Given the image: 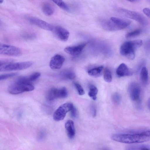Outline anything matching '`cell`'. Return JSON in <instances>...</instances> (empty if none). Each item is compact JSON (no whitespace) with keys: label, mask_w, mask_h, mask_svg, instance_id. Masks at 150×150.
<instances>
[{"label":"cell","mask_w":150,"mask_h":150,"mask_svg":"<svg viewBox=\"0 0 150 150\" xmlns=\"http://www.w3.org/2000/svg\"><path fill=\"white\" fill-rule=\"evenodd\" d=\"M140 78L141 82L144 84H147L149 81V76L147 69L145 67H143L141 70Z\"/></svg>","instance_id":"cell-21"},{"label":"cell","mask_w":150,"mask_h":150,"mask_svg":"<svg viewBox=\"0 0 150 150\" xmlns=\"http://www.w3.org/2000/svg\"><path fill=\"white\" fill-rule=\"evenodd\" d=\"M71 117L73 118H76L77 115V111L76 108L73 106L70 110Z\"/></svg>","instance_id":"cell-30"},{"label":"cell","mask_w":150,"mask_h":150,"mask_svg":"<svg viewBox=\"0 0 150 150\" xmlns=\"http://www.w3.org/2000/svg\"><path fill=\"white\" fill-rule=\"evenodd\" d=\"M65 127L68 137L71 139L73 138L75 134V129L73 121L68 120L65 122Z\"/></svg>","instance_id":"cell-16"},{"label":"cell","mask_w":150,"mask_h":150,"mask_svg":"<svg viewBox=\"0 0 150 150\" xmlns=\"http://www.w3.org/2000/svg\"><path fill=\"white\" fill-rule=\"evenodd\" d=\"M112 99L113 102L117 105L119 104L121 100L120 95L117 93H115L112 95Z\"/></svg>","instance_id":"cell-25"},{"label":"cell","mask_w":150,"mask_h":150,"mask_svg":"<svg viewBox=\"0 0 150 150\" xmlns=\"http://www.w3.org/2000/svg\"><path fill=\"white\" fill-rule=\"evenodd\" d=\"M89 88L88 95L93 100H96L97 98L96 95L98 92V89L96 86L93 85H90Z\"/></svg>","instance_id":"cell-22"},{"label":"cell","mask_w":150,"mask_h":150,"mask_svg":"<svg viewBox=\"0 0 150 150\" xmlns=\"http://www.w3.org/2000/svg\"><path fill=\"white\" fill-rule=\"evenodd\" d=\"M17 73H13L0 75V81L17 75Z\"/></svg>","instance_id":"cell-27"},{"label":"cell","mask_w":150,"mask_h":150,"mask_svg":"<svg viewBox=\"0 0 150 150\" xmlns=\"http://www.w3.org/2000/svg\"><path fill=\"white\" fill-rule=\"evenodd\" d=\"M116 73L117 75L119 77L131 76L133 74L132 71L123 63L121 64L118 66Z\"/></svg>","instance_id":"cell-13"},{"label":"cell","mask_w":150,"mask_h":150,"mask_svg":"<svg viewBox=\"0 0 150 150\" xmlns=\"http://www.w3.org/2000/svg\"><path fill=\"white\" fill-rule=\"evenodd\" d=\"M113 140L124 143L133 144L144 142L149 141L150 139L149 130L135 134H119L112 135Z\"/></svg>","instance_id":"cell-1"},{"label":"cell","mask_w":150,"mask_h":150,"mask_svg":"<svg viewBox=\"0 0 150 150\" xmlns=\"http://www.w3.org/2000/svg\"><path fill=\"white\" fill-rule=\"evenodd\" d=\"M54 29L57 36L60 40L63 41H66L67 40L69 33L67 30L59 26L55 27Z\"/></svg>","instance_id":"cell-14"},{"label":"cell","mask_w":150,"mask_h":150,"mask_svg":"<svg viewBox=\"0 0 150 150\" xmlns=\"http://www.w3.org/2000/svg\"><path fill=\"white\" fill-rule=\"evenodd\" d=\"M143 11L146 16L150 17V11L149 8H145L143 9Z\"/></svg>","instance_id":"cell-32"},{"label":"cell","mask_w":150,"mask_h":150,"mask_svg":"<svg viewBox=\"0 0 150 150\" xmlns=\"http://www.w3.org/2000/svg\"><path fill=\"white\" fill-rule=\"evenodd\" d=\"M129 1L132 2H139L140 0H127Z\"/></svg>","instance_id":"cell-34"},{"label":"cell","mask_w":150,"mask_h":150,"mask_svg":"<svg viewBox=\"0 0 150 150\" xmlns=\"http://www.w3.org/2000/svg\"><path fill=\"white\" fill-rule=\"evenodd\" d=\"M60 76L64 79L72 80L75 78L76 75L73 71L67 69L62 71L60 74Z\"/></svg>","instance_id":"cell-19"},{"label":"cell","mask_w":150,"mask_h":150,"mask_svg":"<svg viewBox=\"0 0 150 150\" xmlns=\"http://www.w3.org/2000/svg\"><path fill=\"white\" fill-rule=\"evenodd\" d=\"M13 61L12 59H6L0 60V67L10 63L13 62Z\"/></svg>","instance_id":"cell-31"},{"label":"cell","mask_w":150,"mask_h":150,"mask_svg":"<svg viewBox=\"0 0 150 150\" xmlns=\"http://www.w3.org/2000/svg\"><path fill=\"white\" fill-rule=\"evenodd\" d=\"M91 110L93 117H95L96 115L97 110L96 107L93 105L91 106Z\"/></svg>","instance_id":"cell-33"},{"label":"cell","mask_w":150,"mask_h":150,"mask_svg":"<svg viewBox=\"0 0 150 150\" xmlns=\"http://www.w3.org/2000/svg\"><path fill=\"white\" fill-rule=\"evenodd\" d=\"M74 85L78 94L79 95H83L85 94V91L81 85L78 83H74Z\"/></svg>","instance_id":"cell-29"},{"label":"cell","mask_w":150,"mask_h":150,"mask_svg":"<svg viewBox=\"0 0 150 150\" xmlns=\"http://www.w3.org/2000/svg\"><path fill=\"white\" fill-rule=\"evenodd\" d=\"M21 53V50L18 48L0 43V54L17 56L20 55Z\"/></svg>","instance_id":"cell-8"},{"label":"cell","mask_w":150,"mask_h":150,"mask_svg":"<svg viewBox=\"0 0 150 150\" xmlns=\"http://www.w3.org/2000/svg\"><path fill=\"white\" fill-rule=\"evenodd\" d=\"M0 24H1V21H0Z\"/></svg>","instance_id":"cell-37"},{"label":"cell","mask_w":150,"mask_h":150,"mask_svg":"<svg viewBox=\"0 0 150 150\" xmlns=\"http://www.w3.org/2000/svg\"><path fill=\"white\" fill-rule=\"evenodd\" d=\"M73 105L71 103H64L59 106L54 111L53 115L54 120L56 121L63 120L67 113L70 111Z\"/></svg>","instance_id":"cell-6"},{"label":"cell","mask_w":150,"mask_h":150,"mask_svg":"<svg viewBox=\"0 0 150 150\" xmlns=\"http://www.w3.org/2000/svg\"><path fill=\"white\" fill-rule=\"evenodd\" d=\"M35 88L30 83L20 81L16 79L8 88L9 93L12 94H17L25 92L30 91Z\"/></svg>","instance_id":"cell-3"},{"label":"cell","mask_w":150,"mask_h":150,"mask_svg":"<svg viewBox=\"0 0 150 150\" xmlns=\"http://www.w3.org/2000/svg\"><path fill=\"white\" fill-rule=\"evenodd\" d=\"M104 79L108 83H110L112 81V76L111 71L108 68H106L104 71Z\"/></svg>","instance_id":"cell-24"},{"label":"cell","mask_w":150,"mask_h":150,"mask_svg":"<svg viewBox=\"0 0 150 150\" xmlns=\"http://www.w3.org/2000/svg\"><path fill=\"white\" fill-rule=\"evenodd\" d=\"M141 32V30H134L127 33L125 35V37L127 38H129L135 37L139 35Z\"/></svg>","instance_id":"cell-26"},{"label":"cell","mask_w":150,"mask_h":150,"mask_svg":"<svg viewBox=\"0 0 150 150\" xmlns=\"http://www.w3.org/2000/svg\"><path fill=\"white\" fill-rule=\"evenodd\" d=\"M118 11L126 17L134 20L142 25H145L148 24L146 18L139 12L124 8L119 9Z\"/></svg>","instance_id":"cell-5"},{"label":"cell","mask_w":150,"mask_h":150,"mask_svg":"<svg viewBox=\"0 0 150 150\" xmlns=\"http://www.w3.org/2000/svg\"><path fill=\"white\" fill-rule=\"evenodd\" d=\"M28 20L31 23L43 29L49 31L53 30V28L52 25L40 19L31 17L28 18Z\"/></svg>","instance_id":"cell-10"},{"label":"cell","mask_w":150,"mask_h":150,"mask_svg":"<svg viewBox=\"0 0 150 150\" xmlns=\"http://www.w3.org/2000/svg\"><path fill=\"white\" fill-rule=\"evenodd\" d=\"M33 64L32 62L29 61L14 63L12 62L0 66V71L24 69L31 67Z\"/></svg>","instance_id":"cell-4"},{"label":"cell","mask_w":150,"mask_h":150,"mask_svg":"<svg viewBox=\"0 0 150 150\" xmlns=\"http://www.w3.org/2000/svg\"><path fill=\"white\" fill-rule=\"evenodd\" d=\"M64 60L63 56L58 54L55 55L51 59L50 67L53 69H59L62 67Z\"/></svg>","instance_id":"cell-11"},{"label":"cell","mask_w":150,"mask_h":150,"mask_svg":"<svg viewBox=\"0 0 150 150\" xmlns=\"http://www.w3.org/2000/svg\"><path fill=\"white\" fill-rule=\"evenodd\" d=\"M40 76V74L39 72H35L28 76L29 82L30 83L36 81Z\"/></svg>","instance_id":"cell-28"},{"label":"cell","mask_w":150,"mask_h":150,"mask_svg":"<svg viewBox=\"0 0 150 150\" xmlns=\"http://www.w3.org/2000/svg\"><path fill=\"white\" fill-rule=\"evenodd\" d=\"M110 19L115 23L119 30L125 28L131 23L129 20L117 17H111Z\"/></svg>","instance_id":"cell-15"},{"label":"cell","mask_w":150,"mask_h":150,"mask_svg":"<svg viewBox=\"0 0 150 150\" xmlns=\"http://www.w3.org/2000/svg\"><path fill=\"white\" fill-rule=\"evenodd\" d=\"M128 93L132 100L135 102L139 100L141 88L137 83L133 82L130 84L128 88Z\"/></svg>","instance_id":"cell-9"},{"label":"cell","mask_w":150,"mask_h":150,"mask_svg":"<svg viewBox=\"0 0 150 150\" xmlns=\"http://www.w3.org/2000/svg\"><path fill=\"white\" fill-rule=\"evenodd\" d=\"M86 44V43H83L77 45L67 47L64 48V51L71 55H77L81 52Z\"/></svg>","instance_id":"cell-12"},{"label":"cell","mask_w":150,"mask_h":150,"mask_svg":"<svg viewBox=\"0 0 150 150\" xmlns=\"http://www.w3.org/2000/svg\"><path fill=\"white\" fill-rule=\"evenodd\" d=\"M3 2V0H0V3H2Z\"/></svg>","instance_id":"cell-36"},{"label":"cell","mask_w":150,"mask_h":150,"mask_svg":"<svg viewBox=\"0 0 150 150\" xmlns=\"http://www.w3.org/2000/svg\"><path fill=\"white\" fill-rule=\"evenodd\" d=\"M42 10L44 14L47 16L52 15L54 12L53 6L48 3H45L42 4Z\"/></svg>","instance_id":"cell-18"},{"label":"cell","mask_w":150,"mask_h":150,"mask_svg":"<svg viewBox=\"0 0 150 150\" xmlns=\"http://www.w3.org/2000/svg\"><path fill=\"white\" fill-rule=\"evenodd\" d=\"M101 24L105 29L110 31H116L119 29L115 23L110 20H103L101 21Z\"/></svg>","instance_id":"cell-17"},{"label":"cell","mask_w":150,"mask_h":150,"mask_svg":"<svg viewBox=\"0 0 150 150\" xmlns=\"http://www.w3.org/2000/svg\"><path fill=\"white\" fill-rule=\"evenodd\" d=\"M67 95V90L66 88L64 87L60 89H51L47 92L46 96L47 100L52 101L57 98H65Z\"/></svg>","instance_id":"cell-7"},{"label":"cell","mask_w":150,"mask_h":150,"mask_svg":"<svg viewBox=\"0 0 150 150\" xmlns=\"http://www.w3.org/2000/svg\"><path fill=\"white\" fill-rule=\"evenodd\" d=\"M103 68V66H99L89 70L88 73L91 76L95 78L98 77L101 75Z\"/></svg>","instance_id":"cell-20"},{"label":"cell","mask_w":150,"mask_h":150,"mask_svg":"<svg viewBox=\"0 0 150 150\" xmlns=\"http://www.w3.org/2000/svg\"><path fill=\"white\" fill-rule=\"evenodd\" d=\"M55 4L63 10L69 11V9L64 2L62 0H51Z\"/></svg>","instance_id":"cell-23"},{"label":"cell","mask_w":150,"mask_h":150,"mask_svg":"<svg viewBox=\"0 0 150 150\" xmlns=\"http://www.w3.org/2000/svg\"><path fill=\"white\" fill-rule=\"evenodd\" d=\"M142 43V41L141 40L125 42L120 46V53L122 56L133 60L135 58V51L141 46Z\"/></svg>","instance_id":"cell-2"},{"label":"cell","mask_w":150,"mask_h":150,"mask_svg":"<svg viewBox=\"0 0 150 150\" xmlns=\"http://www.w3.org/2000/svg\"><path fill=\"white\" fill-rule=\"evenodd\" d=\"M148 105L149 108H150V100L149 99L148 101Z\"/></svg>","instance_id":"cell-35"}]
</instances>
